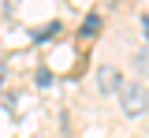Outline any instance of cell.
<instances>
[{
	"instance_id": "obj_1",
	"label": "cell",
	"mask_w": 149,
	"mask_h": 138,
	"mask_svg": "<svg viewBox=\"0 0 149 138\" xmlns=\"http://www.w3.org/2000/svg\"><path fill=\"white\" fill-rule=\"evenodd\" d=\"M119 90H123V112L127 116H142L146 112V86L142 82H127Z\"/></svg>"
},
{
	"instance_id": "obj_2",
	"label": "cell",
	"mask_w": 149,
	"mask_h": 138,
	"mask_svg": "<svg viewBox=\"0 0 149 138\" xmlns=\"http://www.w3.org/2000/svg\"><path fill=\"white\" fill-rule=\"evenodd\" d=\"M97 82H101V90H104V93H116V90L123 86V79H119V71H116V67H101V71H97Z\"/></svg>"
},
{
	"instance_id": "obj_3",
	"label": "cell",
	"mask_w": 149,
	"mask_h": 138,
	"mask_svg": "<svg viewBox=\"0 0 149 138\" xmlns=\"http://www.w3.org/2000/svg\"><path fill=\"white\" fill-rule=\"evenodd\" d=\"M97 30H101V19H97V15H90V19L82 22V34H86V38H90V34H97Z\"/></svg>"
},
{
	"instance_id": "obj_4",
	"label": "cell",
	"mask_w": 149,
	"mask_h": 138,
	"mask_svg": "<svg viewBox=\"0 0 149 138\" xmlns=\"http://www.w3.org/2000/svg\"><path fill=\"white\" fill-rule=\"evenodd\" d=\"M146 63H149V56H146V49H138V56H134V67H138V71H146Z\"/></svg>"
},
{
	"instance_id": "obj_5",
	"label": "cell",
	"mask_w": 149,
	"mask_h": 138,
	"mask_svg": "<svg viewBox=\"0 0 149 138\" xmlns=\"http://www.w3.org/2000/svg\"><path fill=\"white\" fill-rule=\"evenodd\" d=\"M37 86H52V71H37Z\"/></svg>"
},
{
	"instance_id": "obj_6",
	"label": "cell",
	"mask_w": 149,
	"mask_h": 138,
	"mask_svg": "<svg viewBox=\"0 0 149 138\" xmlns=\"http://www.w3.org/2000/svg\"><path fill=\"white\" fill-rule=\"evenodd\" d=\"M0 82H4V67H0Z\"/></svg>"
}]
</instances>
